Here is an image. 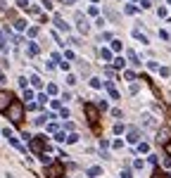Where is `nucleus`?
<instances>
[{
  "mask_svg": "<svg viewBox=\"0 0 171 178\" xmlns=\"http://www.w3.org/2000/svg\"><path fill=\"white\" fill-rule=\"evenodd\" d=\"M98 12H100V10H98V5H90V7H88V14H93V17H95Z\"/></svg>",
  "mask_w": 171,
  "mask_h": 178,
  "instance_id": "37",
  "label": "nucleus"
},
{
  "mask_svg": "<svg viewBox=\"0 0 171 178\" xmlns=\"http://www.w3.org/2000/svg\"><path fill=\"white\" fill-rule=\"evenodd\" d=\"M121 145H124L121 140H114V143H112V147H114V150H121Z\"/></svg>",
  "mask_w": 171,
  "mask_h": 178,
  "instance_id": "46",
  "label": "nucleus"
},
{
  "mask_svg": "<svg viewBox=\"0 0 171 178\" xmlns=\"http://www.w3.org/2000/svg\"><path fill=\"white\" fill-rule=\"evenodd\" d=\"M166 152H169V154H171V140H169V143H166Z\"/></svg>",
  "mask_w": 171,
  "mask_h": 178,
  "instance_id": "52",
  "label": "nucleus"
},
{
  "mask_svg": "<svg viewBox=\"0 0 171 178\" xmlns=\"http://www.w3.org/2000/svg\"><path fill=\"white\" fill-rule=\"evenodd\" d=\"M124 76H126L128 81H136V74H133V71H124Z\"/></svg>",
  "mask_w": 171,
  "mask_h": 178,
  "instance_id": "41",
  "label": "nucleus"
},
{
  "mask_svg": "<svg viewBox=\"0 0 171 178\" xmlns=\"http://www.w3.org/2000/svg\"><path fill=\"white\" fill-rule=\"evenodd\" d=\"M59 116H62V119H69V109H67V107H59Z\"/></svg>",
  "mask_w": 171,
  "mask_h": 178,
  "instance_id": "33",
  "label": "nucleus"
},
{
  "mask_svg": "<svg viewBox=\"0 0 171 178\" xmlns=\"http://www.w3.org/2000/svg\"><path fill=\"white\" fill-rule=\"evenodd\" d=\"M88 176L90 178H100L102 176V169H100V166H90V169H88Z\"/></svg>",
  "mask_w": 171,
  "mask_h": 178,
  "instance_id": "12",
  "label": "nucleus"
},
{
  "mask_svg": "<svg viewBox=\"0 0 171 178\" xmlns=\"http://www.w3.org/2000/svg\"><path fill=\"white\" fill-rule=\"evenodd\" d=\"M24 100H33V90H29V88H24Z\"/></svg>",
  "mask_w": 171,
  "mask_h": 178,
  "instance_id": "34",
  "label": "nucleus"
},
{
  "mask_svg": "<svg viewBox=\"0 0 171 178\" xmlns=\"http://www.w3.org/2000/svg\"><path fill=\"white\" fill-rule=\"evenodd\" d=\"M52 24H55V26L59 29V31H64V33L69 31V24H67V22H64V19H62L59 14H55V17H52Z\"/></svg>",
  "mask_w": 171,
  "mask_h": 178,
  "instance_id": "6",
  "label": "nucleus"
},
{
  "mask_svg": "<svg viewBox=\"0 0 171 178\" xmlns=\"http://www.w3.org/2000/svg\"><path fill=\"white\" fill-rule=\"evenodd\" d=\"M140 138H142V133L138 128H131L128 131V143H140Z\"/></svg>",
  "mask_w": 171,
  "mask_h": 178,
  "instance_id": "8",
  "label": "nucleus"
},
{
  "mask_svg": "<svg viewBox=\"0 0 171 178\" xmlns=\"http://www.w3.org/2000/svg\"><path fill=\"white\" fill-rule=\"evenodd\" d=\"M121 178H133V176H131V171H124V173H121Z\"/></svg>",
  "mask_w": 171,
  "mask_h": 178,
  "instance_id": "50",
  "label": "nucleus"
},
{
  "mask_svg": "<svg viewBox=\"0 0 171 178\" xmlns=\"http://www.w3.org/2000/svg\"><path fill=\"white\" fill-rule=\"evenodd\" d=\"M93 2H100V0H93Z\"/></svg>",
  "mask_w": 171,
  "mask_h": 178,
  "instance_id": "55",
  "label": "nucleus"
},
{
  "mask_svg": "<svg viewBox=\"0 0 171 178\" xmlns=\"http://www.w3.org/2000/svg\"><path fill=\"white\" fill-rule=\"evenodd\" d=\"M43 5H45V10H52V0H43Z\"/></svg>",
  "mask_w": 171,
  "mask_h": 178,
  "instance_id": "48",
  "label": "nucleus"
},
{
  "mask_svg": "<svg viewBox=\"0 0 171 178\" xmlns=\"http://www.w3.org/2000/svg\"><path fill=\"white\" fill-rule=\"evenodd\" d=\"M140 7L142 10H150L152 7V0H140Z\"/></svg>",
  "mask_w": 171,
  "mask_h": 178,
  "instance_id": "32",
  "label": "nucleus"
},
{
  "mask_svg": "<svg viewBox=\"0 0 171 178\" xmlns=\"http://www.w3.org/2000/svg\"><path fill=\"white\" fill-rule=\"evenodd\" d=\"M102 83H105V88H107L109 97H112V100H119V90L114 88V83H112V81H102Z\"/></svg>",
  "mask_w": 171,
  "mask_h": 178,
  "instance_id": "7",
  "label": "nucleus"
},
{
  "mask_svg": "<svg viewBox=\"0 0 171 178\" xmlns=\"http://www.w3.org/2000/svg\"><path fill=\"white\" fill-rule=\"evenodd\" d=\"M138 150H140V152H147V150H150V145H147V143H140V145H138Z\"/></svg>",
  "mask_w": 171,
  "mask_h": 178,
  "instance_id": "44",
  "label": "nucleus"
},
{
  "mask_svg": "<svg viewBox=\"0 0 171 178\" xmlns=\"http://www.w3.org/2000/svg\"><path fill=\"white\" fill-rule=\"evenodd\" d=\"M169 2H171V0H169Z\"/></svg>",
  "mask_w": 171,
  "mask_h": 178,
  "instance_id": "56",
  "label": "nucleus"
},
{
  "mask_svg": "<svg viewBox=\"0 0 171 178\" xmlns=\"http://www.w3.org/2000/svg\"><path fill=\"white\" fill-rule=\"evenodd\" d=\"M57 93V86L55 83H48V95H55Z\"/></svg>",
  "mask_w": 171,
  "mask_h": 178,
  "instance_id": "31",
  "label": "nucleus"
},
{
  "mask_svg": "<svg viewBox=\"0 0 171 178\" xmlns=\"http://www.w3.org/2000/svg\"><path fill=\"white\" fill-rule=\"evenodd\" d=\"M95 107H98V112H107V109H109V105H107V100H100V102L95 105Z\"/></svg>",
  "mask_w": 171,
  "mask_h": 178,
  "instance_id": "21",
  "label": "nucleus"
},
{
  "mask_svg": "<svg viewBox=\"0 0 171 178\" xmlns=\"http://www.w3.org/2000/svg\"><path fill=\"white\" fill-rule=\"evenodd\" d=\"M10 102H12V95L7 90H0V112H7Z\"/></svg>",
  "mask_w": 171,
  "mask_h": 178,
  "instance_id": "5",
  "label": "nucleus"
},
{
  "mask_svg": "<svg viewBox=\"0 0 171 178\" xmlns=\"http://www.w3.org/2000/svg\"><path fill=\"white\" fill-rule=\"evenodd\" d=\"M152 178H169V176H166V173H164L162 169H155V173H152Z\"/></svg>",
  "mask_w": 171,
  "mask_h": 178,
  "instance_id": "27",
  "label": "nucleus"
},
{
  "mask_svg": "<svg viewBox=\"0 0 171 178\" xmlns=\"http://www.w3.org/2000/svg\"><path fill=\"white\" fill-rule=\"evenodd\" d=\"M112 38H114V36L109 33V31H102V33H100V43H102V41H112Z\"/></svg>",
  "mask_w": 171,
  "mask_h": 178,
  "instance_id": "25",
  "label": "nucleus"
},
{
  "mask_svg": "<svg viewBox=\"0 0 171 178\" xmlns=\"http://www.w3.org/2000/svg\"><path fill=\"white\" fill-rule=\"evenodd\" d=\"M74 19H76V26H79V31H81V33L86 36V33L90 31V24H88V19H86L81 12H76V17H74Z\"/></svg>",
  "mask_w": 171,
  "mask_h": 178,
  "instance_id": "4",
  "label": "nucleus"
},
{
  "mask_svg": "<svg viewBox=\"0 0 171 178\" xmlns=\"http://www.w3.org/2000/svg\"><path fill=\"white\" fill-rule=\"evenodd\" d=\"M155 116H150V114H142V126H147V128H152L155 126Z\"/></svg>",
  "mask_w": 171,
  "mask_h": 178,
  "instance_id": "11",
  "label": "nucleus"
},
{
  "mask_svg": "<svg viewBox=\"0 0 171 178\" xmlns=\"http://www.w3.org/2000/svg\"><path fill=\"white\" fill-rule=\"evenodd\" d=\"M90 88L100 90V88H102V81H100V79H90Z\"/></svg>",
  "mask_w": 171,
  "mask_h": 178,
  "instance_id": "24",
  "label": "nucleus"
},
{
  "mask_svg": "<svg viewBox=\"0 0 171 178\" xmlns=\"http://www.w3.org/2000/svg\"><path fill=\"white\" fill-rule=\"evenodd\" d=\"M124 12H126V14H136V12H138V7H136L133 2H128L126 7H124Z\"/></svg>",
  "mask_w": 171,
  "mask_h": 178,
  "instance_id": "20",
  "label": "nucleus"
},
{
  "mask_svg": "<svg viewBox=\"0 0 171 178\" xmlns=\"http://www.w3.org/2000/svg\"><path fill=\"white\" fill-rule=\"evenodd\" d=\"M14 29L17 31H26V19H14Z\"/></svg>",
  "mask_w": 171,
  "mask_h": 178,
  "instance_id": "15",
  "label": "nucleus"
},
{
  "mask_svg": "<svg viewBox=\"0 0 171 178\" xmlns=\"http://www.w3.org/2000/svg\"><path fill=\"white\" fill-rule=\"evenodd\" d=\"M45 176L48 178H62L64 176V164L62 162H52V164L45 166Z\"/></svg>",
  "mask_w": 171,
  "mask_h": 178,
  "instance_id": "3",
  "label": "nucleus"
},
{
  "mask_svg": "<svg viewBox=\"0 0 171 178\" xmlns=\"http://www.w3.org/2000/svg\"><path fill=\"white\" fill-rule=\"evenodd\" d=\"M159 74H162V76H169L171 69H169V67H159Z\"/></svg>",
  "mask_w": 171,
  "mask_h": 178,
  "instance_id": "38",
  "label": "nucleus"
},
{
  "mask_svg": "<svg viewBox=\"0 0 171 178\" xmlns=\"http://www.w3.org/2000/svg\"><path fill=\"white\" fill-rule=\"evenodd\" d=\"M50 105H52V109H59V107H62V102H59V100H50Z\"/></svg>",
  "mask_w": 171,
  "mask_h": 178,
  "instance_id": "42",
  "label": "nucleus"
},
{
  "mask_svg": "<svg viewBox=\"0 0 171 178\" xmlns=\"http://www.w3.org/2000/svg\"><path fill=\"white\" fill-rule=\"evenodd\" d=\"M128 59H131V64L140 67V59H138V52H136V50H128Z\"/></svg>",
  "mask_w": 171,
  "mask_h": 178,
  "instance_id": "14",
  "label": "nucleus"
},
{
  "mask_svg": "<svg viewBox=\"0 0 171 178\" xmlns=\"http://www.w3.org/2000/svg\"><path fill=\"white\" fill-rule=\"evenodd\" d=\"M64 138H67V136H64V131H57V133H55V140H59V143H62Z\"/></svg>",
  "mask_w": 171,
  "mask_h": 178,
  "instance_id": "40",
  "label": "nucleus"
},
{
  "mask_svg": "<svg viewBox=\"0 0 171 178\" xmlns=\"http://www.w3.org/2000/svg\"><path fill=\"white\" fill-rule=\"evenodd\" d=\"M26 50H29V57H36V55H38V45H36V43H29Z\"/></svg>",
  "mask_w": 171,
  "mask_h": 178,
  "instance_id": "18",
  "label": "nucleus"
},
{
  "mask_svg": "<svg viewBox=\"0 0 171 178\" xmlns=\"http://www.w3.org/2000/svg\"><path fill=\"white\" fill-rule=\"evenodd\" d=\"M5 114H7V119L12 123H22V119H24V105H22L19 100H12Z\"/></svg>",
  "mask_w": 171,
  "mask_h": 178,
  "instance_id": "1",
  "label": "nucleus"
},
{
  "mask_svg": "<svg viewBox=\"0 0 171 178\" xmlns=\"http://www.w3.org/2000/svg\"><path fill=\"white\" fill-rule=\"evenodd\" d=\"M105 12H107V17H109L112 22H119V14H116V12H112L109 7H105Z\"/></svg>",
  "mask_w": 171,
  "mask_h": 178,
  "instance_id": "22",
  "label": "nucleus"
},
{
  "mask_svg": "<svg viewBox=\"0 0 171 178\" xmlns=\"http://www.w3.org/2000/svg\"><path fill=\"white\" fill-rule=\"evenodd\" d=\"M29 81H31V86H33V88H43V81H41V76H36V74H33V76H31Z\"/></svg>",
  "mask_w": 171,
  "mask_h": 178,
  "instance_id": "17",
  "label": "nucleus"
},
{
  "mask_svg": "<svg viewBox=\"0 0 171 178\" xmlns=\"http://www.w3.org/2000/svg\"><path fill=\"white\" fill-rule=\"evenodd\" d=\"M131 2H138V0H131Z\"/></svg>",
  "mask_w": 171,
  "mask_h": 178,
  "instance_id": "54",
  "label": "nucleus"
},
{
  "mask_svg": "<svg viewBox=\"0 0 171 178\" xmlns=\"http://www.w3.org/2000/svg\"><path fill=\"white\" fill-rule=\"evenodd\" d=\"M5 14H7V7H5V5L0 2V17H5Z\"/></svg>",
  "mask_w": 171,
  "mask_h": 178,
  "instance_id": "49",
  "label": "nucleus"
},
{
  "mask_svg": "<svg viewBox=\"0 0 171 178\" xmlns=\"http://www.w3.org/2000/svg\"><path fill=\"white\" fill-rule=\"evenodd\" d=\"M109 147V140L107 138H100V150H107Z\"/></svg>",
  "mask_w": 171,
  "mask_h": 178,
  "instance_id": "30",
  "label": "nucleus"
},
{
  "mask_svg": "<svg viewBox=\"0 0 171 178\" xmlns=\"http://www.w3.org/2000/svg\"><path fill=\"white\" fill-rule=\"evenodd\" d=\"M67 83H69V86H74V83H76V76H74V74H69V76H67Z\"/></svg>",
  "mask_w": 171,
  "mask_h": 178,
  "instance_id": "45",
  "label": "nucleus"
},
{
  "mask_svg": "<svg viewBox=\"0 0 171 178\" xmlns=\"http://www.w3.org/2000/svg\"><path fill=\"white\" fill-rule=\"evenodd\" d=\"M112 62H114V69H124L126 67V59H124V57H114Z\"/></svg>",
  "mask_w": 171,
  "mask_h": 178,
  "instance_id": "16",
  "label": "nucleus"
},
{
  "mask_svg": "<svg viewBox=\"0 0 171 178\" xmlns=\"http://www.w3.org/2000/svg\"><path fill=\"white\" fill-rule=\"evenodd\" d=\"M64 143H69V145H74V143H79V133H69V136L64 138Z\"/></svg>",
  "mask_w": 171,
  "mask_h": 178,
  "instance_id": "19",
  "label": "nucleus"
},
{
  "mask_svg": "<svg viewBox=\"0 0 171 178\" xmlns=\"http://www.w3.org/2000/svg\"><path fill=\"white\" fill-rule=\"evenodd\" d=\"M52 59H55V62H62V59H64V57L59 55V52H52Z\"/></svg>",
  "mask_w": 171,
  "mask_h": 178,
  "instance_id": "47",
  "label": "nucleus"
},
{
  "mask_svg": "<svg viewBox=\"0 0 171 178\" xmlns=\"http://www.w3.org/2000/svg\"><path fill=\"white\" fill-rule=\"evenodd\" d=\"M112 116H114V119H119V116H121V109H119V107H114V109H112Z\"/></svg>",
  "mask_w": 171,
  "mask_h": 178,
  "instance_id": "43",
  "label": "nucleus"
},
{
  "mask_svg": "<svg viewBox=\"0 0 171 178\" xmlns=\"http://www.w3.org/2000/svg\"><path fill=\"white\" fill-rule=\"evenodd\" d=\"M17 7H22V10H26V7H29V0H17Z\"/></svg>",
  "mask_w": 171,
  "mask_h": 178,
  "instance_id": "36",
  "label": "nucleus"
},
{
  "mask_svg": "<svg viewBox=\"0 0 171 178\" xmlns=\"http://www.w3.org/2000/svg\"><path fill=\"white\" fill-rule=\"evenodd\" d=\"M133 38H136V41H140L142 45H147V36L140 33V29H133Z\"/></svg>",
  "mask_w": 171,
  "mask_h": 178,
  "instance_id": "9",
  "label": "nucleus"
},
{
  "mask_svg": "<svg viewBox=\"0 0 171 178\" xmlns=\"http://www.w3.org/2000/svg\"><path fill=\"white\" fill-rule=\"evenodd\" d=\"M124 131H126V126H124V123H114V133H116V136H121Z\"/></svg>",
  "mask_w": 171,
  "mask_h": 178,
  "instance_id": "23",
  "label": "nucleus"
},
{
  "mask_svg": "<svg viewBox=\"0 0 171 178\" xmlns=\"http://www.w3.org/2000/svg\"><path fill=\"white\" fill-rule=\"evenodd\" d=\"M38 36V26H29V38H36Z\"/></svg>",
  "mask_w": 171,
  "mask_h": 178,
  "instance_id": "29",
  "label": "nucleus"
},
{
  "mask_svg": "<svg viewBox=\"0 0 171 178\" xmlns=\"http://www.w3.org/2000/svg\"><path fill=\"white\" fill-rule=\"evenodd\" d=\"M0 50H7V38H5V33H0Z\"/></svg>",
  "mask_w": 171,
  "mask_h": 178,
  "instance_id": "28",
  "label": "nucleus"
},
{
  "mask_svg": "<svg viewBox=\"0 0 171 178\" xmlns=\"http://www.w3.org/2000/svg\"><path fill=\"white\" fill-rule=\"evenodd\" d=\"M100 57H102V62H112V50H107V48H100Z\"/></svg>",
  "mask_w": 171,
  "mask_h": 178,
  "instance_id": "10",
  "label": "nucleus"
},
{
  "mask_svg": "<svg viewBox=\"0 0 171 178\" xmlns=\"http://www.w3.org/2000/svg\"><path fill=\"white\" fill-rule=\"evenodd\" d=\"M26 10H29L31 14H38V17H41V7H38V5H29Z\"/></svg>",
  "mask_w": 171,
  "mask_h": 178,
  "instance_id": "26",
  "label": "nucleus"
},
{
  "mask_svg": "<svg viewBox=\"0 0 171 178\" xmlns=\"http://www.w3.org/2000/svg\"><path fill=\"white\" fill-rule=\"evenodd\" d=\"M62 2H64V5H74L76 0H62Z\"/></svg>",
  "mask_w": 171,
  "mask_h": 178,
  "instance_id": "51",
  "label": "nucleus"
},
{
  "mask_svg": "<svg viewBox=\"0 0 171 178\" xmlns=\"http://www.w3.org/2000/svg\"><path fill=\"white\" fill-rule=\"evenodd\" d=\"M83 112H86V116H88V123L95 128V126H98V121H100V112H98V107H95L93 102H86V105H83Z\"/></svg>",
  "mask_w": 171,
  "mask_h": 178,
  "instance_id": "2",
  "label": "nucleus"
},
{
  "mask_svg": "<svg viewBox=\"0 0 171 178\" xmlns=\"http://www.w3.org/2000/svg\"><path fill=\"white\" fill-rule=\"evenodd\" d=\"M48 100H50V97H48V93H41V95H38V102H41V105H45Z\"/></svg>",
  "mask_w": 171,
  "mask_h": 178,
  "instance_id": "35",
  "label": "nucleus"
},
{
  "mask_svg": "<svg viewBox=\"0 0 171 178\" xmlns=\"http://www.w3.org/2000/svg\"><path fill=\"white\" fill-rule=\"evenodd\" d=\"M147 67H150V71H159V64L157 62H147Z\"/></svg>",
  "mask_w": 171,
  "mask_h": 178,
  "instance_id": "39",
  "label": "nucleus"
},
{
  "mask_svg": "<svg viewBox=\"0 0 171 178\" xmlns=\"http://www.w3.org/2000/svg\"><path fill=\"white\" fill-rule=\"evenodd\" d=\"M2 81H5V74H2V71H0V83H2Z\"/></svg>",
  "mask_w": 171,
  "mask_h": 178,
  "instance_id": "53",
  "label": "nucleus"
},
{
  "mask_svg": "<svg viewBox=\"0 0 171 178\" xmlns=\"http://www.w3.org/2000/svg\"><path fill=\"white\" fill-rule=\"evenodd\" d=\"M109 43H112V52H121V48H124V43L119 41V38H112Z\"/></svg>",
  "mask_w": 171,
  "mask_h": 178,
  "instance_id": "13",
  "label": "nucleus"
}]
</instances>
